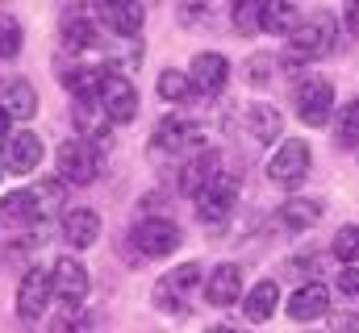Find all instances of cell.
<instances>
[{"mask_svg": "<svg viewBox=\"0 0 359 333\" xmlns=\"http://www.w3.org/2000/svg\"><path fill=\"white\" fill-rule=\"evenodd\" d=\"M42 155H46V146H42V138H38L34 129H13V134L4 138L0 163H4L8 175H34V171L42 166Z\"/></svg>", "mask_w": 359, "mask_h": 333, "instance_id": "30bf717a", "label": "cell"}, {"mask_svg": "<svg viewBox=\"0 0 359 333\" xmlns=\"http://www.w3.org/2000/svg\"><path fill=\"white\" fill-rule=\"evenodd\" d=\"M96 21L113 34V38H138L142 34V21H147V13H142V4L138 0H96Z\"/></svg>", "mask_w": 359, "mask_h": 333, "instance_id": "4fadbf2b", "label": "cell"}, {"mask_svg": "<svg viewBox=\"0 0 359 333\" xmlns=\"http://www.w3.org/2000/svg\"><path fill=\"white\" fill-rule=\"evenodd\" d=\"M309 163H313L309 142H305V138H284V142L276 146L271 163H268V179L276 187H297V183H305Z\"/></svg>", "mask_w": 359, "mask_h": 333, "instance_id": "52a82bcc", "label": "cell"}, {"mask_svg": "<svg viewBox=\"0 0 359 333\" xmlns=\"http://www.w3.org/2000/svg\"><path fill=\"white\" fill-rule=\"evenodd\" d=\"M96 238H100V217H96L92 208H72V213H63V242L72 250L96 246Z\"/></svg>", "mask_w": 359, "mask_h": 333, "instance_id": "ac0fdd59", "label": "cell"}, {"mask_svg": "<svg viewBox=\"0 0 359 333\" xmlns=\"http://www.w3.org/2000/svg\"><path fill=\"white\" fill-rule=\"evenodd\" d=\"M84 330V317H80V309H67L55 325H50V333H80Z\"/></svg>", "mask_w": 359, "mask_h": 333, "instance_id": "d590c367", "label": "cell"}, {"mask_svg": "<svg viewBox=\"0 0 359 333\" xmlns=\"http://www.w3.org/2000/svg\"><path fill=\"white\" fill-rule=\"evenodd\" d=\"M134 242H138V250L147 258H168V254L180 250L184 234H180V225L172 217H142L138 229H134Z\"/></svg>", "mask_w": 359, "mask_h": 333, "instance_id": "8fae6325", "label": "cell"}, {"mask_svg": "<svg viewBox=\"0 0 359 333\" xmlns=\"http://www.w3.org/2000/svg\"><path fill=\"white\" fill-rule=\"evenodd\" d=\"M50 283H55V300L63 309H80L88 300V288H92L88 267L80 258H72V254H63V258L50 262Z\"/></svg>", "mask_w": 359, "mask_h": 333, "instance_id": "ba28073f", "label": "cell"}, {"mask_svg": "<svg viewBox=\"0 0 359 333\" xmlns=\"http://www.w3.org/2000/svg\"><path fill=\"white\" fill-rule=\"evenodd\" d=\"M334 138H339V146H347V150H359V100H347V104L339 108V125H334Z\"/></svg>", "mask_w": 359, "mask_h": 333, "instance_id": "4dcf8cb0", "label": "cell"}, {"mask_svg": "<svg viewBox=\"0 0 359 333\" xmlns=\"http://www.w3.org/2000/svg\"><path fill=\"white\" fill-rule=\"evenodd\" d=\"M8 125H13V117H8V113H4V104H0V142H4V138H8V134H13V129H8Z\"/></svg>", "mask_w": 359, "mask_h": 333, "instance_id": "ab89813d", "label": "cell"}, {"mask_svg": "<svg viewBox=\"0 0 359 333\" xmlns=\"http://www.w3.org/2000/svg\"><path fill=\"white\" fill-rule=\"evenodd\" d=\"M301 25L297 0H264V34H292Z\"/></svg>", "mask_w": 359, "mask_h": 333, "instance_id": "484cf974", "label": "cell"}, {"mask_svg": "<svg viewBox=\"0 0 359 333\" xmlns=\"http://www.w3.org/2000/svg\"><path fill=\"white\" fill-rule=\"evenodd\" d=\"M334 333H359V313H339L334 317Z\"/></svg>", "mask_w": 359, "mask_h": 333, "instance_id": "74e56055", "label": "cell"}, {"mask_svg": "<svg viewBox=\"0 0 359 333\" xmlns=\"http://www.w3.org/2000/svg\"><path fill=\"white\" fill-rule=\"evenodd\" d=\"M192 83H196V96H222L226 92V83H230V59L222 55V50H201L196 59H192Z\"/></svg>", "mask_w": 359, "mask_h": 333, "instance_id": "9a60e30c", "label": "cell"}, {"mask_svg": "<svg viewBox=\"0 0 359 333\" xmlns=\"http://www.w3.org/2000/svg\"><path fill=\"white\" fill-rule=\"evenodd\" d=\"M0 225L4 229H29V225H38L34 192H4L0 196Z\"/></svg>", "mask_w": 359, "mask_h": 333, "instance_id": "ffe728a7", "label": "cell"}, {"mask_svg": "<svg viewBox=\"0 0 359 333\" xmlns=\"http://www.w3.org/2000/svg\"><path fill=\"white\" fill-rule=\"evenodd\" d=\"M276 309H280V288H276V279H259L251 292H243V317H247L251 325L271 321Z\"/></svg>", "mask_w": 359, "mask_h": 333, "instance_id": "d6986e66", "label": "cell"}, {"mask_svg": "<svg viewBox=\"0 0 359 333\" xmlns=\"http://www.w3.org/2000/svg\"><path fill=\"white\" fill-rule=\"evenodd\" d=\"M271 76H276V59L271 55H251L247 59V80L255 83V87H264Z\"/></svg>", "mask_w": 359, "mask_h": 333, "instance_id": "e575fe53", "label": "cell"}, {"mask_svg": "<svg viewBox=\"0 0 359 333\" xmlns=\"http://www.w3.org/2000/svg\"><path fill=\"white\" fill-rule=\"evenodd\" d=\"M100 146H92L84 138H67L59 150H55V163H59V175L72 183V187H88L92 179L100 175Z\"/></svg>", "mask_w": 359, "mask_h": 333, "instance_id": "8992f818", "label": "cell"}, {"mask_svg": "<svg viewBox=\"0 0 359 333\" xmlns=\"http://www.w3.org/2000/svg\"><path fill=\"white\" fill-rule=\"evenodd\" d=\"M234 4H238V0H234Z\"/></svg>", "mask_w": 359, "mask_h": 333, "instance_id": "7bdbcfd3", "label": "cell"}, {"mask_svg": "<svg viewBox=\"0 0 359 333\" xmlns=\"http://www.w3.org/2000/svg\"><path fill=\"white\" fill-rule=\"evenodd\" d=\"M100 108L109 113V121L113 125H130L134 117H138V87L126 80V76H117V71H109L104 83H100Z\"/></svg>", "mask_w": 359, "mask_h": 333, "instance_id": "7c38bea8", "label": "cell"}, {"mask_svg": "<svg viewBox=\"0 0 359 333\" xmlns=\"http://www.w3.org/2000/svg\"><path fill=\"white\" fill-rule=\"evenodd\" d=\"M222 171V159H217V150H196V155H188V163H184V171H180V187L188 192V196H196L213 175Z\"/></svg>", "mask_w": 359, "mask_h": 333, "instance_id": "7402d4cb", "label": "cell"}, {"mask_svg": "<svg viewBox=\"0 0 359 333\" xmlns=\"http://www.w3.org/2000/svg\"><path fill=\"white\" fill-rule=\"evenodd\" d=\"M243 300V267L238 262H217L205 279V304L213 309H230Z\"/></svg>", "mask_w": 359, "mask_h": 333, "instance_id": "2e32d148", "label": "cell"}, {"mask_svg": "<svg viewBox=\"0 0 359 333\" xmlns=\"http://www.w3.org/2000/svg\"><path fill=\"white\" fill-rule=\"evenodd\" d=\"M339 292H347V296H359V267H343L339 271Z\"/></svg>", "mask_w": 359, "mask_h": 333, "instance_id": "8d00e7d4", "label": "cell"}, {"mask_svg": "<svg viewBox=\"0 0 359 333\" xmlns=\"http://www.w3.org/2000/svg\"><path fill=\"white\" fill-rule=\"evenodd\" d=\"M318 221H322V200H313V196H292L280 204V225H288L297 234H305Z\"/></svg>", "mask_w": 359, "mask_h": 333, "instance_id": "d4e9b609", "label": "cell"}, {"mask_svg": "<svg viewBox=\"0 0 359 333\" xmlns=\"http://www.w3.org/2000/svg\"><path fill=\"white\" fill-rule=\"evenodd\" d=\"M251 134H255L259 142H276V138L284 134V117H280V108H271V104H255V108H251Z\"/></svg>", "mask_w": 359, "mask_h": 333, "instance_id": "f1b7e54d", "label": "cell"}, {"mask_svg": "<svg viewBox=\"0 0 359 333\" xmlns=\"http://www.w3.org/2000/svg\"><path fill=\"white\" fill-rule=\"evenodd\" d=\"M205 150V129L188 117H163L155 125V138H151V155L159 159H180V155H196Z\"/></svg>", "mask_w": 359, "mask_h": 333, "instance_id": "7a4b0ae2", "label": "cell"}, {"mask_svg": "<svg viewBox=\"0 0 359 333\" xmlns=\"http://www.w3.org/2000/svg\"><path fill=\"white\" fill-rule=\"evenodd\" d=\"M176 13H180V25H188V29L209 25V17H213L209 0H176Z\"/></svg>", "mask_w": 359, "mask_h": 333, "instance_id": "d6a6232c", "label": "cell"}, {"mask_svg": "<svg viewBox=\"0 0 359 333\" xmlns=\"http://www.w3.org/2000/svg\"><path fill=\"white\" fill-rule=\"evenodd\" d=\"M201 283V262H180L155 283V309L163 313H188V292Z\"/></svg>", "mask_w": 359, "mask_h": 333, "instance_id": "9c48e42d", "label": "cell"}, {"mask_svg": "<svg viewBox=\"0 0 359 333\" xmlns=\"http://www.w3.org/2000/svg\"><path fill=\"white\" fill-rule=\"evenodd\" d=\"M196 217H201V225H222L230 213H234V200H238V179L222 166L196 196Z\"/></svg>", "mask_w": 359, "mask_h": 333, "instance_id": "277c9868", "label": "cell"}, {"mask_svg": "<svg viewBox=\"0 0 359 333\" xmlns=\"http://www.w3.org/2000/svg\"><path fill=\"white\" fill-rule=\"evenodd\" d=\"M0 175H4V163H0Z\"/></svg>", "mask_w": 359, "mask_h": 333, "instance_id": "b9f144b4", "label": "cell"}, {"mask_svg": "<svg viewBox=\"0 0 359 333\" xmlns=\"http://www.w3.org/2000/svg\"><path fill=\"white\" fill-rule=\"evenodd\" d=\"M334 258L343 262V267H351V262H359V225H343L339 234H334Z\"/></svg>", "mask_w": 359, "mask_h": 333, "instance_id": "1f68e13d", "label": "cell"}, {"mask_svg": "<svg viewBox=\"0 0 359 333\" xmlns=\"http://www.w3.org/2000/svg\"><path fill=\"white\" fill-rule=\"evenodd\" d=\"M343 21H347V29L359 38V0H347L343 4Z\"/></svg>", "mask_w": 359, "mask_h": 333, "instance_id": "f35d334b", "label": "cell"}, {"mask_svg": "<svg viewBox=\"0 0 359 333\" xmlns=\"http://www.w3.org/2000/svg\"><path fill=\"white\" fill-rule=\"evenodd\" d=\"M155 87H159V100H168V104H188L196 96V83L188 71H163L155 80Z\"/></svg>", "mask_w": 359, "mask_h": 333, "instance_id": "83f0119b", "label": "cell"}, {"mask_svg": "<svg viewBox=\"0 0 359 333\" xmlns=\"http://www.w3.org/2000/svg\"><path fill=\"white\" fill-rule=\"evenodd\" d=\"M104 67H96V63H72V67H59V83L76 96V100H84V96H100V83H104Z\"/></svg>", "mask_w": 359, "mask_h": 333, "instance_id": "44dd1931", "label": "cell"}, {"mask_svg": "<svg viewBox=\"0 0 359 333\" xmlns=\"http://www.w3.org/2000/svg\"><path fill=\"white\" fill-rule=\"evenodd\" d=\"M205 333H238V330H230V325H209Z\"/></svg>", "mask_w": 359, "mask_h": 333, "instance_id": "60d3db41", "label": "cell"}, {"mask_svg": "<svg viewBox=\"0 0 359 333\" xmlns=\"http://www.w3.org/2000/svg\"><path fill=\"white\" fill-rule=\"evenodd\" d=\"M292 108H297V117L309 129H322L330 121V113H334V87H330V80H322V76L297 80V87H292Z\"/></svg>", "mask_w": 359, "mask_h": 333, "instance_id": "3957f363", "label": "cell"}, {"mask_svg": "<svg viewBox=\"0 0 359 333\" xmlns=\"http://www.w3.org/2000/svg\"><path fill=\"white\" fill-rule=\"evenodd\" d=\"M0 104H4V113L13 121H29L38 113V87L29 80H8L4 92H0Z\"/></svg>", "mask_w": 359, "mask_h": 333, "instance_id": "603a6c76", "label": "cell"}, {"mask_svg": "<svg viewBox=\"0 0 359 333\" xmlns=\"http://www.w3.org/2000/svg\"><path fill=\"white\" fill-rule=\"evenodd\" d=\"M234 29H238L243 38L264 34V0H238V4H234Z\"/></svg>", "mask_w": 359, "mask_h": 333, "instance_id": "f546056e", "label": "cell"}, {"mask_svg": "<svg viewBox=\"0 0 359 333\" xmlns=\"http://www.w3.org/2000/svg\"><path fill=\"white\" fill-rule=\"evenodd\" d=\"M29 192H34V204H38V221L63 217V200H67V179H63V175H46V179H38Z\"/></svg>", "mask_w": 359, "mask_h": 333, "instance_id": "cb8c5ba5", "label": "cell"}, {"mask_svg": "<svg viewBox=\"0 0 359 333\" xmlns=\"http://www.w3.org/2000/svg\"><path fill=\"white\" fill-rule=\"evenodd\" d=\"M63 46L76 50V55L100 46V25L88 21V17H67V21H63Z\"/></svg>", "mask_w": 359, "mask_h": 333, "instance_id": "4316f807", "label": "cell"}, {"mask_svg": "<svg viewBox=\"0 0 359 333\" xmlns=\"http://www.w3.org/2000/svg\"><path fill=\"white\" fill-rule=\"evenodd\" d=\"M284 313L297 321V325H309V321H318V317H326L330 313V288L326 283H301L292 296H288V304H284Z\"/></svg>", "mask_w": 359, "mask_h": 333, "instance_id": "e0dca14e", "label": "cell"}, {"mask_svg": "<svg viewBox=\"0 0 359 333\" xmlns=\"http://www.w3.org/2000/svg\"><path fill=\"white\" fill-rule=\"evenodd\" d=\"M72 125H76V134L92 142V146H109V129H113V121H109V113L100 108V100L96 96H84V100H72Z\"/></svg>", "mask_w": 359, "mask_h": 333, "instance_id": "5bb4252c", "label": "cell"}, {"mask_svg": "<svg viewBox=\"0 0 359 333\" xmlns=\"http://www.w3.org/2000/svg\"><path fill=\"white\" fill-rule=\"evenodd\" d=\"M339 42V21L334 13H309L292 34H288V50H284V63H318L334 50Z\"/></svg>", "mask_w": 359, "mask_h": 333, "instance_id": "6da1fadb", "label": "cell"}, {"mask_svg": "<svg viewBox=\"0 0 359 333\" xmlns=\"http://www.w3.org/2000/svg\"><path fill=\"white\" fill-rule=\"evenodd\" d=\"M21 55V25L17 17H0V59H17Z\"/></svg>", "mask_w": 359, "mask_h": 333, "instance_id": "836d02e7", "label": "cell"}, {"mask_svg": "<svg viewBox=\"0 0 359 333\" xmlns=\"http://www.w3.org/2000/svg\"><path fill=\"white\" fill-rule=\"evenodd\" d=\"M50 300H55L50 267H38V262H34V267L21 275V283H17V317H21L25 325H38V321L46 317Z\"/></svg>", "mask_w": 359, "mask_h": 333, "instance_id": "5b68a950", "label": "cell"}]
</instances>
